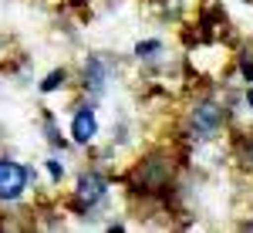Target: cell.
I'll return each mask as SVG.
<instances>
[{
	"mask_svg": "<svg viewBox=\"0 0 253 233\" xmlns=\"http://www.w3.org/2000/svg\"><path fill=\"white\" fill-rule=\"evenodd\" d=\"M247 105H250V112H253V88L247 92Z\"/></svg>",
	"mask_w": 253,
	"mask_h": 233,
	"instance_id": "9c48e42d",
	"label": "cell"
},
{
	"mask_svg": "<svg viewBox=\"0 0 253 233\" xmlns=\"http://www.w3.org/2000/svg\"><path fill=\"white\" fill-rule=\"evenodd\" d=\"M105 193H108V179H105L101 173H84L78 179V199H81V203L95 206Z\"/></svg>",
	"mask_w": 253,
	"mask_h": 233,
	"instance_id": "3957f363",
	"label": "cell"
},
{
	"mask_svg": "<svg viewBox=\"0 0 253 233\" xmlns=\"http://www.w3.org/2000/svg\"><path fill=\"white\" fill-rule=\"evenodd\" d=\"M47 173H51V179H61V176H64V169H61V162H54V159H51V162H47Z\"/></svg>",
	"mask_w": 253,
	"mask_h": 233,
	"instance_id": "ba28073f",
	"label": "cell"
},
{
	"mask_svg": "<svg viewBox=\"0 0 253 233\" xmlns=\"http://www.w3.org/2000/svg\"><path fill=\"white\" fill-rule=\"evenodd\" d=\"M193 125L199 136H216L219 132V125H223V112H219V105L216 101H199L193 112Z\"/></svg>",
	"mask_w": 253,
	"mask_h": 233,
	"instance_id": "7a4b0ae2",
	"label": "cell"
},
{
	"mask_svg": "<svg viewBox=\"0 0 253 233\" xmlns=\"http://www.w3.org/2000/svg\"><path fill=\"white\" fill-rule=\"evenodd\" d=\"M98 136V118L91 108H81V112H75V118H71V139L75 142H91V139Z\"/></svg>",
	"mask_w": 253,
	"mask_h": 233,
	"instance_id": "277c9868",
	"label": "cell"
},
{
	"mask_svg": "<svg viewBox=\"0 0 253 233\" xmlns=\"http://www.w3.org/2000/svg\"><path fill=\"white\" fill-rule=\"evenodd\" d=\"M159 47H162V44H159V41H138L135 54H138V58H152V54H156Z\"/></svg>",
	"mask_w": 253,
	"mask_h": 233,
	"instance_id": "52a82bcc",
	"label": "cell"
},
{
	"mask_svg": "<svg viewBox=\"0 0 253 233\" xmlns=\"http://www.w3.org/2000/svg\"><path fill=\"white\" fill-rule=\"evenodd\" d=\"M27 169L14 159H0V199H17L27 189Z\"/></svg>",
	"mask_w": 253,
	"mask_h": 233,
	"instance_id": "6da1fadb",
	"label": "cell"
},
{
	"mask_svg": "<svg viewBox=\"0 0 253 233\" xmlns=\"http://www.w3.org/2000/svg\"><path fill=\"white\" fill-rule=\"evenodd\" d=\"M84 78H91V85H95V88H101V85H105V64H101V61H88V68H84Z\"/></svg>",
	"mask_w": 253,
	"mask_h": 233,
	"instance_id": "5b68a950",
	"label": "cell"
},
{
	"mask_svg": "<svg viewBox=\"0 0 253 233\" xmlns=\"http://www.w3.org/2000/svg\"><path fill=\"white\" fill-rule=\"evenodd\" d=\"M64 71H51V75L44 78V81H41V92H54V88H58V85H64Z\"/></svg>",
	"mask_w": 253,
	"mask_h": 233,
	"instance_id": "8992f818",
	"label": "cell"
}]
</instances>
